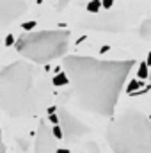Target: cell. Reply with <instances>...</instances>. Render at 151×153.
<instances>
[{
  "mask_svg": "<svg viewBox=\"0 0 151 153\" xmlns=\"http://www.w3.org/2000/svg\"><path fill=\"white\" fill-rule=\"evenodd\" d=\"M135 61H101L85 55H68L64 73L73 84L78 105L96 116H112Z\"/></svg>",
  "mask_w": 151,
  "mask_h": 153,
  "instance_id": "obj_1",
  "label": "cell"
},
{
  "mask_svg": "<svg viewBox=\"0 0 151 153\" xmlns=\"http://www.w3.org/2000/svg\"><path fill=\"white\" fill-rule=\"evenodd\" d=\"M39 107L36 68L16 61L0 70V109L11 117H27Z\"/></svg>",
  "mask_w": 151,
  "mask_h": 153,
  "instance_id": "obj_2",
  "label": "cell"
},
{
  "mask_svg": "<svg viewBox=\"0 0 151 153\" xmlns=\"http://www.w3.org/2000/svg\"><path fill=\"white\" fill-rule=\"evenodd\" d=\"M114 153H151V121L139 111H126L107 128Z\"/></svg>",
  "mask_w": 151,
  "mask_h": 153,
  "instance_id": "obj_3",
  "label": "cell"
},
{
  "mask_svg": "<svg viewBox=\"0 0 151 153\" xmlns=\"http://www.w3.org/2000/svg\"><path fill=\"white\" fill-rule=\"evenodd\" d=\"M71 41L70 30L55 29V30H38L25 32L14 41L16 50L29 61L44 64L53 59L62 57L68 52Z\"/></svg>",
  "mask_w": 151,
  "mask_h": 153,
  "instance_id": "obj_4",
  "label": "cell"
},
{
  "mask_svg": "<svg viewBox=\"0 0 151 153\" xmlns=\"http://www.w3.org/2000/svg\"><path fill=\"white\" fill-rule=\"evenodd\" d=\"M128 18L123 11H105L91 14L78 22L82 29L96 30V32H123L126 29Z\"/></svg>",
  "mask_w": 151,
  "mask_h": 153,
  "instance_id": "obj_5",
  "label": "cell"
},
{
  "mask_svg": "<svg viewBox=\"0 0 151 153\" xmlns=\"http://www.w3.org/2000/svg\"><path fill=\"white\" fill-rule=\"evenodd\" d=\"M59 126L62 130V137H66L68 141H78L80 137L91 132V128L85 123H82L75 114H71L64 107L59 111Z\"/></svg>",
  "mask_w": 151,
  "mask_h": 153,
  "instance_id": "obj_6",
  "label": "cell"
},
{
  "mask_svg": "<svg viewBox=\"0 0 151 153\" xmlns=\"http://www.w3.org/2000/svg\"><path fill=\"white\" fill-rule=\"evenodd\" d=\"M30 0H0V22L2 25H11L14 20L29 11Z\"/></svg>",
  "mask_w": 151,
  "mask_h": 153,
  "instance_id": "obj_7",
  "label": "cell"
},
{
  "mask_svg": "<svg viewBox=\"0 0 151 153\" xmlns=\"http://www.w3.org/2000/svg\"><path fill=\"white\" fill-rule=\"evenodd\" d=\"M36 153H55L57 150V139L52 134V128L46 125V121H41L36 132Z\"/></svg>",
  "mask_w": 151,
  "mask_h": 153,
  "instance_id": "obj_8",
  "label": "cell"
},
{
  "mask_svg": "<svg viewBox=\"0 0 151 153\" xmlns=\"http://www.w3.org/2000/svg\"><path fill=\"white\" fill-rule=\"evenodd\" d=\"M139 36L146 41L151 39V16H148L142 23H141V29H139Z\"/></svg>",
  "mask_w": 151,
  "mask_h": 153,
  "instance_id": "obj_9",
  "label": "cell"
},
{
  "mask_svg": "<svg viewBox=\"0 0 151 153\" xmlns=\"http://www.w3.org/2000/svg\"><path fill=\"white\" fill-rule=\"evenodd\" d=\"M142 87H144V82L139 80V78H135V80H130V82H128V85H126V93L132 94V93H135V91H139V89H142Z\"/></svg>",
  "mask_w": 151,
  "mask_h": 153,
  "instance_id": "obj_10",
  "label": "cell"
},
{
  "mask_svg": "<svg viewBox=\"0 0 151 153\" xmlns=\"http://www.w3.org/2000/svg\"><path fill=\"white\" fill-rule=\"evenodd\" d=\"M52 82H53V85H68L70 84V78L66 73H57V75L52 78Z\"/></svg>",
  "mask_w": 151,
  "mask_h": 153,
  "instance_id": "obj_11",
  "label": "cell"
},
{
  "mask_svg": "<svg viewBox=\"0 0 151 153\" xmlns=\"http://www.w3.org/2000/svg\"><path fill=\"white\" fill-rule=\"evenodd\" d=\"M100 11H101V0H91V2L87 4V13L96 14V13H100Z\"/></svg>",
  "mask_w": 151,
  "mask_h": 153,
  "instance_id": "obj_12",
  "label": "cell"
},
{
  "mask_svg": "<svg viewBox=\"0 0 151 153\" xmlns=\"http://www.w3.org/2000/svg\"><path fill=\"white\" fill-rule=\"evenodd\" d=\"M148 75H150L148 64H146V62H141V64H139V70H137V76H139V80H144V78H148Z\"/></svg>",
  "mask_w": 151,
  "mask_h": 153,
  "instance_id": "obj_13",
  "label": "cell"
},
{
  "mask_svg": "<svg viewBox=\"0 0 151 153\" xmlns=\"http://www.w3.org/2000/svg\"><path fill=\"white\" fill-rule=\"evenodd\" d=\"M71 0H57V5H55V9L59 11V13H62L66 7H68V4H70Z\"/></svg>",
  "mask_w": 151,
  "mask_h": 153,
  "instance_id": "obj_14",
  "label": "cell"
},
{
  "mask_svg": "<svg viewBox=\"0 0 151 153\" xmlns=\"http://www.w3.org/2000/svg\"><path fill=\"white\" fill-rule=\"evenodd\" d=\"M34 27H36V22H25V23H21V29H23L25 32H32Z\"/></svg>",
  "mask_w": 151,
  "mask_h": 153,
  "instance_id": "obj_15",
  "label": "cell"
},
{
  "mask_svg": "<svg viewBox=\"0 0 151 153\" xmlns=\"http://www.w3.org/2000/svg\"><path fill=\"white\" fill-rule=\"evenodd\" d=\"M52 134H53L55 139H62V130H61L59 125H53V126H52Z\"/></svg>",
  "mask_w": 151,
  "mask_h": 153,
  "instance_id": "obj_16",
  "label": "cell"
},
{
  "mask_svg": "<svg viewBox=\"0 0 151 153\" xmlns=\"http://www.w3.org/2000/svg\"><path fill=\"white\" fill-rule=\"evenodd\" d=\"M114 5V0H101V7L105 9V11H110Z\"/></svg>",
  "mask_w": 151,
  "mask_h": 153,
  "instance_id": "obj_17",
  "label": "cell"
},
{
  "mask_svg": "<svg viewBox=\"0 0 151 153\" xmlns=\"http://www.w3.org/2000/svg\"><path fill=\"white\" fill-rule=\"evenodd\" d=\"M87 146H89V152H91V153H100V152H98V146H96V143H94V141H89V143H87Z\"/></svg>",
  "mask_w": 151,
  "mask_h": 153,
  "instance_id": "obj_18",
  "label": "cell"
},
{
  "mask_svg": "<svg viewBox=\"0 0 151 153\" xmlns=\"http://www.w3.org/2000/svg\"><path fill=\"white\" fill-rule=\"evenodd\" d=\"M48 119H50L52 125H59V114H53V112H52V114L48 116Z\"/></svg>",
  "mask_w": 151,
  "mask_h": 153,
  "instance_id": "obj_19",
  "label": "cell"
},
{
  "mask_svg": "<svg viewBox=\"0 0 151 153\" xmlns=\"http://www.w3.org/2000/svg\"><path fill=\"white\" fill-rule=\"evenodd\" d=\"M4 43H5V46H13V45H14V36H13V34H9V36L5 38Z\"/></svg>",
  "mask_w": 151,
  "mask_h": 153,
  "instance_id": "obj_20",
  "label": "cell"
},
{
  "mask_svg": "<svg viewBox=\"0 0 151 153\" xmlns=\"http://www.w3.org/2000/svg\"><path fill=\"white\" fill-rule=\"evenodd\" d=\"M0 153H5V144H4V139H2V128H0Z\"/></svg>",
  "mask_w": 151,
  "mask_h": 153,
  "instance_id": "obj_21",
  "label": "cell"
},
{
  "mask_svg": "<svg viewBox=\"0 0 151 153\" xmlns=\"http://www.w3.org/2000/svg\"><path fill=\"white\" fill-rule=\"evenodd\" d=\"M55 153H70V150H68V148H57Z\"/></svg>",
  "mask_w": 151,
  "mask_h": 153,
  "instance_id": "obj_22",
  "label": "cell"
},
{
  "mask_svg": "<svg viewBox=\"0 0 151 153\" xmlns=\"http://www.w3.org/2000/svg\"><path fill=\"white\" fill-rule=\"evenodd\" d=\"M110 50V46L109 45H105V46H101V53H105V52H109Z\"/></svg>",
  "mask_w": 151,
  "mask_h": 153,
  "instance_id": "obj_23",
  "label": "cell"
},
{
  "mask_svg": "<svg viewBox=\"0 0 151 153\" xmlns=\"http://www.w3.org/2000/svg\"><path fill=\"white\" fill-rule=\"evenodd\" d=\"M146 64H148V66H151V52L148 53V59H146Z\"/></svg>",
  "mask_w": 151,
  "mask_h": 153,
  "instance_id": "obj_24",
  "label": "cell"
},
{
  "mask_svg": "<svg viewBox=\"0 0 151 153\" xmlns=\"http://www.w3.org/2000/svg\"><path fill=\"white\" fill-rule=\"evenodd\" d=\"M148 78H150V82H151V71H150V75H148Z\"/></svg>",
  "mask_w": 151,
  "mask_h": 153,
  "instance_id": "obj_25",
  "label": "cell"
}]
</instances>
